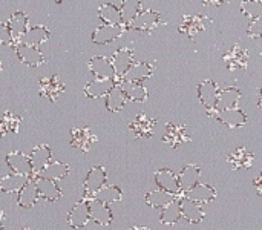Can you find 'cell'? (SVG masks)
Segmentation results:
<instances>
[{
  "instance_id": "681fc988",
  "label": "cell",
  "mask_w": 262,
  "mask_h": 230,
  "mask_svg": "<svg viewBox=\"0 0 262 230\" xmlns=\"http://www.w3.org/2000/svg\"><path fill=\"white\" fill-rule=\"evenodd\" d=\"M261 2H262V0H261Z\"/></svg>"
},
{
  "instance_id": "52a82bcc",
  "label": "cell",
  "mask_w": 262,
  "mask_h": 230,
  "mask_svg": "<svg viewBox=\"0 0 262 230\" xmlns=\"http://www.w3.org/2000/svg\"><path fill=\"white\" fill-rule=\"evenodd\" d=\"M6 164L11 169L12 174H20V175H28V177H34V171H32V163H31V157L15 151V152H9L6 155Z\"/></svg>"
},
{
  "instance_id": "1f68e13d",
  "label": "cell",
  "mask_w": 262,
  "mask_h": 230,
  "mask_svg": "<svg viewBox=\"0 0 262 230\" xmlns=\"http://www.w3.org/2000/svg\"><path fill=\"white\" fill-rule=\"evenodd\" d=\"M98 17L103 25H124L121 17V9L112 3H103L98 8Z\"/></svg>"
},
{
  "instance_id": "d6a6232c",
  "label": "cell",
  "mask_w": 262,
  "mask_h": 230,
  "mask_svg": "<svg viewBox=\"0 0 262 230\" xmlns=\"http://www.w3.org/2000/svg\"><path fill=\"white\" fill-rule=\"evenodd\" d=\"M144 200H146V204L154 207V209H164L166 206H169L177 198H175V195H172V194H169L166 191L157 189V191L147 192Z\"/></svg>"
},
{
  "instance_id": "7402d4cb",
  "label": "cell",
  "mask_w": 262,
  "mask_h": 230,
  "mask_svg": "<svg viewBox=\"0 0 262 230\" xmlns=\"http://www.w3.org/2000/svg\"><path fill=\"white\" fill-rule=\"evenodd\" d=\"M180 206H181L183 217L192 224H198L206 218V212L203 211V207L198 203L192 201L190 198H187L184 195L180 198Z\"/></svg>"
},
{
  "instance_id": "ab89813d",
  "label": "cell",
  "mask_w": 262,
  "mask_h": 230,
  "mask_svg": "<svg viewBox=\"0 0 262 230\" xmlns=\"http://www.w3.org/2000/svg\"><path fill=\"white\" fill-rule=\"evenodd\" d=\"M21 123V117L12 112H5L2 123H0V132L2 137L8 135V134H18V126Z\"/></svg>"
},
{
  "instance_id": "f6af8a7d",
  "label": "cell",
  "mask_w": 262,
  "mask_h": 230,
  "mask_svg": "<svg viewBox=\"0 0 262 230\" xmlns=\"http://www.w3.org/2000/svg\"><path fill=\"white\" fill-rule=\"evenodd\" d=\"M258 106L262 108V89H261V92H259V101H258Z\"/></svg>"
},
{
  "instance_id": "8992f818",
  "label": "cell",
  "mask_w": 262,
  "mask_h": 230,
  "mask_svg": "<svg viewBox=\"0 0 262 230\" xmlns=\"http://www.w3.org/2000/svg\"><path fill=\"white\" fill-rule=\"evenodd\" d=\"M64 85L60 81V77L54 74L52 77H45L38 81V94L40 97L49 100V101H57L58 97L63 94Z\"/></svg>"
},
{
  "instance_id": "5bb4252c",
  "label": "cell",
  "mask_w": 262,
  "mask_h": 230,
  "mask_svg": "<svg viewBox=\"0 0 262 230\" xmlns=\"http://www.w3.org/2000/svg\"><path fill=\"white\" fill-rule=\"evenodd\" d=\"M91 220L89 214V204L88 200H81L74 204V207L68 214V223L72 229H81L84 227Z\"/></svg>"
},
{
  "instance_id": "cb8c5ba5",
  "label": "cell",
  "mask_w": 262,
  "mask_h": 230,
  "mask_svg": "<svg viewBox=\"0 0 262 230\" xmlns=\"http://www.w3.org/2000/svg\"><path fill=\"white\" fill-rule=\"evenodd\" d=\"M155 71V65L154 63H147V61H137L132 65V68L127 71V74L123 77L124 81H138L141 83L143 80L149 78Z\"/></svg>"
},
{
  "instance_id": "d590c367",
  "label": "cell",
  "mask_w": 262,
  "mask_h": 230,
  "mask_svg": "<svg viewBox=\"0 0 262 230\" xmlns=\"http://www.w3.org/2000/svg\"><path fill=\"white\" fill-rule=\"evenodd\" d=\"M181 217H183V214H181V206H180V198H178V200L172 201L169 206H166L164 209H161L160 221L164 226H175Z\"/></svg>"
},
{
  "instance_id": "e0dca14e",
  "label": "cell",
  "mask_w": 262,
  "mask_h": 230,
  "mask_svg": "<svg viewBox=\"0 0 262 230\" xmlns=\"http://www.w3.org/2000/svg\"><path fill=\"white\" fill-rule=\"evenodd\" d=\"M190 141V137L187 134V128L184 124H166V134H164V143H167L172 149H178L181 144Z\"/></svg>"
},
{
  "instance_id": "7a4b0ae2",
  "label": "cell",
  "mask_w": 262,
  "mask_h": 230,
  "mask_svg": "<svg viewBox=\"0 0 262 230\" xmlns=\"http://www.w3.org/2000/svg\"><path fill=\"white\" fill-rule=\"evenodd\" d=\"M6 22V26H8V31L11 34V38H12V43L11 46L15 49L20 43H21V38L23 35L28 32V15L21 11H17L14 14H11V17Z\"/></svg>"
},
{
  "instance_id": "484cf974",
  "label": "cell",
  "mask_w": 262,
  "mask_h": 230,
  "mask_svg": "<svg viewBox=\"0 0 262 230\" xmlns=\"http://www.w3.org/2000/svg\"><path fill=\"white\" fill-rule=\"evenodd\" d=\"M216 118L229 128H241V126H246L247 123V115L244 114L243 109H238V108L230 109V111H221V112L216 111Z\"/></svg>"
},
{
  "instance_id": "60d3db41",
  "label": "cell",
  "mask_w": 262,
  "mask_h": 230,
  "mask_svg": "<svg viewBox=\"0 0 262 230\" xmlns=\"http://www.w3.org/2000/svg\"><path fill=\"white\" fill-rule=\"evenodd\" d=\"M241 12L252 20L262 17V2L261 0H243Z\"/></svg>"
},
{
  "instance_id": "bcb514c9",
  "label": "cell",
  "mask_w": 262,
  "mask_h": 230,
  "mask_svg": "<svg viewBox=\"0 0 262 230\" xmlns=\"http://www.w3.org/2000/svg\"><path fill=\"white\" fill-rule=\"evenodd\" d=\"M129 230H150V229H147V227H130Z\"/></svg>"
},
{
  "instance_id": "44dd1931",
  "label": "cell",
  "mask_w": 262,
  "mask_h": 230,
  "mask_svg": "<svg viewBox=\"0 0 262 230\" xmlns=\"http://www.w3.org/2000/svg\"><path fill=\"white\" fill-rule=\"evenodd\" d=\"M51 148L46 146V144H40L37 148L32 149L31 152V163H32V171H34V177L40 175L46 168L48 164L51 163Z\"/></svg>"
},
{
  "instance_id": "8fae6325",
  "label": "cell",
  "mask_w": 262,
  "mask_h": 230,
  "mask_svg": "<svg viewBox=\"0 0 262 230\" xmlns=\"http://www.w3.org/2000/svg\"><path fill=\"white\" fill-rule=\"evenodd\" d=\"M155 124H157V120L155 118H150L147 114L141 112L140 115L135 117V120L130 121L129 124V129L132 132V135L135 138H150L154 135V131H155Z\"/></svg>"
},
{
  "instance_id": "7bdbcfd3",
  "label": "cell",
  "mask_w": 262,
  "mask_h": 230,
  "mask_svg": "<svg viewBox=\"0 0 262 230\" xmlns=\"http://www.w3.org/2000/svg\"><path fill=\"white\" fill-rule=\"evenodd\" d=\"M253 184H255V187H256V192H258L259 195H262V174L255 180Z\"/></svg>"
},
{
  "instance_id": "30bf717a",
  "label": "cell",
  "mask_w": 262,
  "mask_h": 230,
  "mask_svg": "<svg viewBox=\"0 0 262 230\" xmlns=\"http://www.w3.org/2000/svg\"><path fill=\"white\" fill-rule=\"evenodd\" d=\"M89 71L95 78H104V80H114L117 77L115 69L112 66V60L103 55H95L88 63Z\"/></svg>"
},
{
  "instance_id": "b9f144b4",
  "label": "cell",
  "mask_w": 262,
  "mask_h": 230,
  "mask_svg": "<svg viewBox=\"0 0 262 230\" xmlns=\"http://www.w3.org/2000/svg\"><path fill=\"white\" fill-rule=\"evenodd\" d=\"M247 35L252 38L262 37V17H258V18L250 22V25L247 28Z\"/></svg>"
},
{
  "instance_id": "c3c4849f",
  "label": "cell",
  "mask_w": 262,
  "mask_h": 230,
  "mask_svg": "<svg viewBox=\"0 0 262 230\" xmlns=\"http://www.w3.org/2000/svg\"><path fill=\"white\" fill-rule=\"evenodd\" d=\"M20 230H29L28 227H23V229H20Z\"/></svg>"
},
{
  "instance_id": "f35d334b",
  "label": "cell",
  "mask_w": 262,
  "mask_h": 230,
  "mask_svg": "<svg viewBox=\"0 0 262 230\" xmlns=\"http://www.w3.org/2000/svg\"><path fill=\"white\" fill-rule=\"evenodd\" d=\"M121 198H123V191H121L118 186H114V184L104 186V187L95 195V200H98V201H101V203H104V204L118 203Z\"/></svg>"
},
{
  "instance_id": "8d00e7d4",
  "label": "cell",
  "mask_w": 262,
  "mask_h": 230,
  "mask_svg": "<svg viewBox=\"0 0 262 230\" xmlns=\"http://www.w3.org/2000/svg\"><path fill=\"white\" fill-rule=\"evenodd\" d=\"M120 9H121L123 23L129 28L130 23L135 20V17L143 11V8H141V0H123Z\"/></svg>"
},
{
  "instance_id": "f1b7e54d",
  "label": "cell",
  "mask_w": 262,
  "mask_h": 230,
  "mask_svg": "<svg viewBox=\"0 0 262 230\" xmlns=\"http://www.w3.org/2000/svg\"><path fill=\"white\" fill-rule=\"evenodd\" d=\"M32 177L28 175H20V174H9L5 175L0 180V191L5 194H11V192H20L21 187L31 180Z\"/></svg>"
},
{
  "instance_id": "2e32d148",
  "label": "cell",
  "mask_w": 262,
  "mask_h": 230,
  "mask_svg": "<svg viewBox=\"0 0 262 230\" xmlns=\"http://www.w3.org/2000/svg\"><path fill=\"white\" fill-rule=\"evenodd\" d=\"M111 60H112V66L115 69L117 77L123 78L134 65V52L130 48H120L115 51Z\"/></svg>"
},
{
  "instance_id": "277c9868",
  "label": "cell",
  "mask_w": 262,
  "mask_h": 230,
  "mask_svg": "<svg viewBox=\"0 0 262 230\" xmlns=\"http://www.w3.org/2000/svg\"><path fill=\"white\" fill-rule=\"evenodd\" d=\"M127 29L126 25H101L92 32V41L97 45H107L115 41Z\"/></svg>"
},
{
  "instance_id": "ac0fdd59",
  "label": "cell",
  "mask_w": 262,
  "mask_h": 230,
  "mask_svg": "<svg viewBox=\"0 0 262 230\" xmlns=\"http://www.w3.org/2000/svg\"><path fill=\"white\" fill-rule=\"evenodd\" d=\"M88 204H89V214H91V220L97 224H101V226H109L114 220V215H112V211L109 207V204H104L95 198L92 200H88Z\"/></svg>"
},
{
  "instance_id": "4316f807",
  "label": "cell",
  "mask_w": 262,
  "mask_h": 230,
  "mask_svg": "<svg viewBox=\"0 0 262 230\" xmlns=\"http://www.w3.org/2000/svg\"><path fill=\"white\" fill-rule=\"evenodd\" d=\"M38 197H40V194H38V189H37V186H35V181L31 178V180L21 187V191L18 192L17 203H18V206L23 207V209H31V207L37 203Z\"/></svg>"
},
{
  "instance_id": "74e56055",
  "label": "cell",
  "mask_w": 262,
  "mask_h": 230,
  "mask_svg": "<svg viewBox=\"0 0 262 230\" xmlns=\"http://www.w3.org/2000/svg\"><path fill=\"white\" fill-rule=\"evenodd\" d=\"M69 175V166L63 161H54V163H49L48 168L40 174V177H45V178H49V180H54V181H58V180H63ZM38 177V175H37Z\"/></svg>"
},
{
  "instance_id": "9a60e30c",
  "label": "cell",
  "mask_w": 262,
  "mask_h": 230,
  "mask_svg": "<svg viewBox=\"0 0 262 230\" xmlns=\"http://www.w3.org/2000/svg\"><path fill=\"white\" fill-rule=\"evenodd\" d=\"M160 23H161L160 12H157L154 9H143L135 17V20L130 23L129 28L137 29V31H154Z\"/></svg>"
},
{
  "instance_id": "9c48e42d",
  "label": "cell",
  "mask_w": 262,
  "mask_h": 230,
  "mask_svg": "<svg viewBox=\"0 0 262 230\" xmlns=\"http://www.w3.org/2000/svg\"><path fill=\"white\" fill-rule=\"evenodd\" d=\"M207 22H210L206 15L203 14H186L183 17V22L180 25V32L181 34H186L189 38H195L200 32H203L206 29V25Z\"/></svg>"
},
{
  "instance_id": "836d02e7",
  "label": "cell",
  "mask_w": 262,
  "mask_h": 230,
  "mask_svg": "<svg viewBox=\"0 0 262 230\" xmlns=\"http://www.w3.org/2000/svg\"><path fill=\"white\" fill-rule=\"evenodd\" d=\"M200 174H201V169L198 166H195V164H187L186 168H183L181 174L178 175L183 192H187V191H190L192 187H195L198 184Z\"/></svg>"
},
{
  "instance_id": "d6986e66",
  "label": "cell",
  "mask_w": 262,
  "mask_h": 230,
  "mask_svg": "<svg viewBox=\"0 0 262 230\" xmlns=\"http://www.w3.org/2000/svg\"><path fill=\"white\" fill-rule=\"evenodd\" d=\"M115 78L114 80H104V78H94L89 83H86L83 92L89 98H100L106 97L114 88H115Z\"/></svg>"
},
{
  "instance_id": "6da1fadb",
  "label": "cell",
  "mask_w": 262,
  "mask_h": 230,
  "mask_svg": "<svg viewBox=\"0 0 262 230\" xmlns=\"http://www.w3.org/2000/svg\"><path fill=\"white\" fill-rule=\"evenodd\" d=\"M84 186V200H92L95 195L107 186V174L103 166H94L89 174L86 175V180L83 183Z\"/></svg>"
},
{
  "instance_id": "d4e9b609",
  "label": "cell",
  "mask_w": 262,
  "mask_h": 230,
  "mask_svg": "<svg viewBox=\"0 0 262 230\" xmlns=\"http://www.w3.org/2000/svg\"><path fill=\"white\" fill-rule=\"evenodd\" d=\"M183 195L200 204V203H210V201H213L216 198V191H215V187H212L209 184H200L198 183L195 187H192L190 191L184 192Z\"/></svg>"
},
{
  "instance_id": "4dcf8cb0",
  "label": "cell",
  "mask_w": 262,
  "mask_h": 230,
  "mask_svg": "<svg viewBox=\"0 0 262 230\" xmlns=\"http://www.w3.org/2000/svg\"><path fill=\"white\" fill-rule=\"evenodd\" d=\"M120 86L123 88V91H124V94H126V97H127L129 101L143 103L149 97L147 89L141 83H138V81H124L123 80V83Z\"/></svg>"
},
{
  "instance_id": "ba28073f",
  "label": "cell",
  "mask_w": 262,
  "mask_h": 230,
  "mask_svg": "<svg viewBox=\"0 0 262 230\" xmlns=\"http://www.w3.org/2000/svg\"><path fill=\"white\" fill-rule=\"evenodd\" d=\"M155 183L158 189L166 191L172 195H180L183 192L181 184H180V177L175 175L173 171L170 169H160L155 172Z\"/></svg>"
},
{
  "instance_id": "5b68a950",
  "label": "cell",
  "mask_w": 262,
  "mask_h": 230,
  "mask_svg": "<svg viewBox=\"0 0 262 230\" xmlns=\"http://www.w3.org/2000/svg\"><path fill=\"white\" fill-rule=\"evenodd\" d=\"M223 60L229 71H243L247 68L249 63V51L244 49L241 45H233L223 55Z\"/></svg>"
},
{
  "instance_id": "ee69618b",
  "label": "cell",
  "mask_w": 262,
  "mask_h": 230,
  "mask_svg": "<svg viewBox=\"0 0 262 230\" xmlns=\"http://www.w3.org/2000/svg\"><path fill=\"white\" fill-rule=\"evenodd\" d=\"M227 0H203L204 5H212V6H220L223 3H226Z\"/></svg>"
},
{
  "instance_id": "7c38bea8",
  "label": "cell",
  "mask_w": 262,
  "mask_h": 230,
  "mask_svg": "<svg viewBox=\"0 0 262 230\" xmlns=\"http://www.w3.org/2000/svg\"><path fill=\"white\" fill-rule=\"evenodd\" d=\"M97 140V135L89 128H74L71 131V146L81 152H89Z\"/></svg>"
},
{
  "instance_id": "4fadbf2b",
  "label": "cell",
  "mask_w": 262,
  "mask_h": 230,
  "mask_svg": "<svg viewBox=\"0 0 262 230\" xmlns=\"http://www.w3.org/2000/svg\"><path fill=\"white\" fill-rule=\"evenodd\" d=\"M15 52L20 58V61L26 66H31V68H37L40 65L45 63V55L43 52L37 48V46H31V45H25V43H20L17 48H15Z\"/></svg>"
},
{
  "instance_id": "e575fe53",
  "label": "cell",
  "mask_w": 262,
  "mask_h": 230,
  "mask_svg": "<svg viewBox=\"0 0 262 230\" xmlns=\"http://www.w3.org/2000/svg\"><path fill=\"white\" fill-rule=\"evenodd\" d=\"M127 101H129V100H127V97H126V94H124V91H123V88H121L120 85H117V86L106 95V108H107V111H111V112H120V111L126 106Z\"/></svg>"
},
{
  "instance_id": "ffe728a7",
  "label": "cell",
  "mask_w": 262,
  "mask_h": 230,
  "mask_svg": "<svg viewBox=\"0 0 262 230\" xmlns=\"http://www.w3.org/2000/svg\"><path fill=\"white\" fill-rule=\"evenodd\" d=\"M243 94L238 88H233V86H229V88H224L220 91L218 94V103H216V111L221 112V111H230V109H235L236 104L239 103Z\"/></svg>"
},
{
  "instance_id": "7dc6e473",
  "label": "cell",
  "mask_w": 262,
  "mask_h": 230,
  "mask_svg": "<svg viewBox=\"0 0 262 230\" xmlns=\"http://www.w3.org/2000/svg\"><path fill=\"white\" fill-rule=\"evenodd\" d=\"M52 2H54V3H61L63 0H52Z\"/></svg>"
},
{
  "instance_id": "f546056e",
  "label": "cell",
  "mask_w": 262,
  "mask_h": 230,
  "mask_svg": "<svg viewBox=\"0 0 262 230\" xmlns=\"http://www.w3.org/2000/svg\"><path fill=\"white\" fill-rule=\"evenodd\" d=\"M51 37V31L45 26V25H38L34 28H29L28 32L23 35L21 43L25 45H31V46H40L41 43H45L48 38Z\"/></svg>"
},
{
  "instance_id": "3957f363",
  "label": "cell",
  "mask_w": 262,
  "mask_h": 230,
  "mask_svg": "<svg viewBox=\"0 0 262 230\" xmlns=\"http://www.w3.org/2000/svg\"><path fill=\"white\" fill-rule=\"evenodd\" d=\"M218 86L213 80L206 78L198 85V98L207 108V114H216V103H218Z\"/></svg>"
},
{
  "instance_id": "603a6c76",
  "label": "cell",
  "mask_w": 262,
  "mask_h": 230,
  "mask_svg": "<svg viewBox=\"0 0 262 230\" xmlns=\"http://www.w3.org/2000/svg\"><path fill=\"white\" fill-rule=\"evenodd\" d=\"M35 186L38 189V194L41 198L48 200V201H57L61 197V191L57 186V181L45 178V177H34Z\"/></svg>"
},
{
  "instance_id": "83f0119b",
  "label": "cell",
  "mask_w": 262,
  "mask_h": 230,
  "mask_svg": "<svg viewBox=\"0 0 262 230\" xmlns=\"http://www.w3.org/2000/svg\"><path fill=\"white\" fill-rule=\"evenodd\" d=\"M253 160H255V155L247 151L246 148H238L233 154L229 155L227 161L230 163L232 169L235 171H239V169H250L252 164H253Z\"/></svg>"
}]
</instances>
